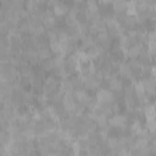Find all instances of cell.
Wrapping results in <instances>:
<instances>
[{
  "mask_svg": "<svg viewBox=\"0 0 156 156\" xmlns=\"http://www.w3.org/2000/svg\"><path fill=\"white\" fill-rule=\"evenodd\" d=\"M62 104L67 111V113H73L74 110H76V99L73 96V94H63V100H62Z\"/></svg>",
  "mask_w": 156,
  "mask_h": 156,
  "instance_id": "6da1fadb",
  "label": "cell"
},
{
  "mask_svg": "<svg viewBox=\"0 0 156 156\" xmlns=\"http://www.w3.org/2000/svg\"><path fill=\"white\" fill-rule=\"evenodd\" d=\"M69 80L72 83L73 89H84V78L80 74H72L69 76Z\"/></svg>",
  "mask_w": 156,
  "mask_h": 156,
  "instance_id": "7a4b0ae2",
  "label": "cell"
},
{
  "mask_svg": "<svg viewBox=\"0 0 156 156\" xmlns=\"http://www.w3.org/2000/svg\"><path fill=\"white\" fill-rule=\"evenodd\" d=\"M112 9H113L115 13L126 12V10H127V2H126V0H113Z\"/></svg>",
  "mask_w": 156,
  "mask_h": 156,
  "instance_id": "3957f363",
  "label": "cell"
},
{
  "mask_svg": "<svg viewBox=\"0 0 156 156\" xmlns=\"http://www.w3.org/2000/svg\"><path fill=\"white\" fill-rule=\"evenodd\" d=\"M144 116L146 119H151V118H155L156 116V108L152 104H146L144 105Z\"/></svg>",
  "mask_w": 156,
  "mask_h": 156,
  "instance_id": "277c9868",
  "label": "cell"
},
{
  "mask_svg": "<svg viewBox=\"0 0 156 156\" xmlns=\"http://www.w3.org/2000/svg\"><path fill=\"white\" fill-rule=\"evenodd\" d=\"M87 54H88V56H89V58H91V60H96L98 57H99V48H98V45L95 44V45H93V46H89L88 49H87Z\"/></svg>",
  "mask_w": 156,
  "mask_h": 156,
  "instance_id": "5b68a950",
  "label": "cell"
},
{
  "mask_svg": "<svg viewBox=\"0 0 156 156\" xmlns=\"http://www.w3.org/2000/svg\"><path fill=\"white\" fill-rule=\"evenodd\" d=\"M99 140H100V134H99V132H98V130L88 134V141H89V145H90V146L98 145Z\"/></svg>",
  "mask_w": 156,
  "mask_h": 156,
  "instance_id": "8992f818",
  "label": "cell"
},
{
  "mask_svg": "<svg viewBox=\"0 0 156 156\" xmlns=\"http://www.w3.org/2000/svg\"><path fill=\"white\" fill-rule=\"evenodd\" d=\"M73 96H74L76 101H84V99L87 98V90L85 89H74Z\"/></svg>",
  "mask_w": 156,
  "mask_h": 156,
  "instance_id": "52a82bcc",
  "label": "cell"
},
{
  "mask_svg": "<svg viewBox=\"0 0 156 156\" xmlns=\"http://www.w3.org/2000/svg\"><path fill=\"white\" fill-rule=\"evenodd\" d=\"M95 123L98 126V128H101V127H105L108 124V117H106L104 113H100L98 115L96 119H95Z\"/></svg>",
  "mask_w": 156,
  "mask_h": 156,
  "instance_id": "ba28073f",
  "label": "cell"
},
{
  "mask_svg": "<svg viewBox=\"0 0 156 156\" xmlns=\"http://www.w3.org/2000/svg\"><path fill=\"white\" fill-rule=\"evenodd\" d=\"M50 46V50L52 52V55H61V51H62V45L58 43V41H52L49 44Z\"/></svg>",
  "mask_w": 156,
  "mask_h": 156,
  "instance_id": "9c48e42d",
  "label": "cell"
},
{
  "mask_svg": "<svg viewBox=\"0 0 156 156\" xmlns=\"http://www.w3.org/2000/svg\"><path fill=\"white\" fill-rule=\"evenodd\" d=\"M128 62H129V65H130L133 72H139V71H141V62H140L139 57H138V58H129Z\"/></svg>",
  "mask_w": 156,
  "mask_h": 156,
  "instance_id": "30bf717a",
  "label": "cell"
},
{
  "mask_svg": "<svg viewBox=\"0 0 156 156\" xmlns=\"http://www.w3.org/2000/svg\"><path fill=\"white\" fill-rule=\"evenodd\" d=\"M139 57V45L138 46H129L128 48V60L129 58H138Z\"/></svg>",
  "mask_w": 156,
  "mask_h": 156,
  "instance_id": "8fae6325",
  "label": "cell"
},
{
  "mask_svg": "<svg viewBox=\"0 0 156 156\" xmlns=\"http://www.w3.org/2000/svg\"><path fill=\"white\" fill-rule=\"evenodd\" d=\"M123 91H124V95H135V87L134 84L132 83H128V84H124L123 85Z\"/></svg>",
  "mask_w": 156,
  "mask_h": 156,
  "instance_id": "7c38bea8",
  "label": "cell"
},
{
  "mask_svg": "<svg viewBox=\"0 0 156 156\" xmlns=\"http://www.w3.org/2000/svg\"><path fill=\"white\" fill-rule=\"evenodd\" d=\"M107 143H108L110 150L121 147V146L118 145V136H108V138H107Z\"/></svg>",
  "mask_w": 156,
  "mask_h": 156,
  "instance_id": "4fadbf2b",
  "label": "cell"
},
{
  "mask_svg": "<svg viewBox=\"0 0 156 156\" xmlns=\"http://www.w3.org/2000/svg\"><path fill=\"white\" fill-rule=\"evenodd\" d=\"M95 40L96 43H99V41H106V40H112V39L110 38L107 30H105V32H99L98 35L95 37Z\"/></svg>",
  "mask_w": 156,
  "mask_h": 156,
  "instance_id": "5bb4252c",
  "label": "cell"
},
{
  "mask_svg": "<svg viewBox=\"0 0 156 156\" xmlns=\"http://www.w3.org/2000/svg\"><path fill=\"white\" fill-rule=\"evenodd\" d=\"M145 128H146L150 133L156 132V121H155V118L146 119V122H145Z\"/></svg>",
  "mask_w": 156,
  "mask_h": 156,
  "instance_id": "9a60e30c",
  "label": "cell"
},
{
  "mask_svg": "<svg viewBox=\"0 0 156 156\" xmlns=\"http://www.w3.org/2000/svg\"><path fill=\"white\" fill-rule=\"evenodd\" d=\"M127 12H119V13H115V18L118 23H124V21L127 20Z\"/></svg>",
  "mask_w": 156,
  "mask_h": 156,
  "instance_id": "2e32d148",
  "label": "cell"
},
{
  "mask_svg": "<svg viewBox=\"0 0 156 156\" xmlns=\"http://www.w3.org/2000/svg\"><path fill=\"white\" fill-rule=\"evenodd\" d=\"M147 48H149V52H150L151 57L155 56L156 55V41H149Z\"/></svg>",
  "mask_w": 156,
  "mask_h": 156,
  "instance_id": "e0dca14e",
  "label": "cell"
},
{
  "mask_svg": "<svg viewBox=\"0 0 156 156\" xmlns=\"http://www.w3.org/2000/svg\"><path fill=\"white\" fill-rule=\"evenodd\" d=\"M94 76H95V78H96V80L99 82V83H101L104 79H105V74H104V72L99 68V69H96V72L94 73Z\"/></svg>",
  "mask_w": 156,
  "mask_h": 156,
  "instance_id": "ac0fdd59",
  "label": "cell"
},
{
  "mask_svg": "<svg viewBox=\"0 0 156 156\" xmlns=\"http://www.w3.org/2000/svg\"><path fill=\"white\" fill-rule=\"evenodd\" d=\"M147 39L149 41H156V29L147 30Z\"/></svg>",
  "mask_w": 156,
  "mask_h": 156,
  "instance_id": "d6986e66",
  "label": "cell"
},
{
  "mask_svg": "<svg viewBox=\"0 0 156 156\" xmlns=\"http://www.w3.org/2000/svg\"><path fill=\"white\" fill-rule=\"evenodd\" d=\"M146 7H155L156 6V0H143Z\"/></svg>",
  "mask_w": 156,
  "mask_h": 156,
  "instance_id": "ffe728a7",
  "label": "cell"
}]
</instances>
